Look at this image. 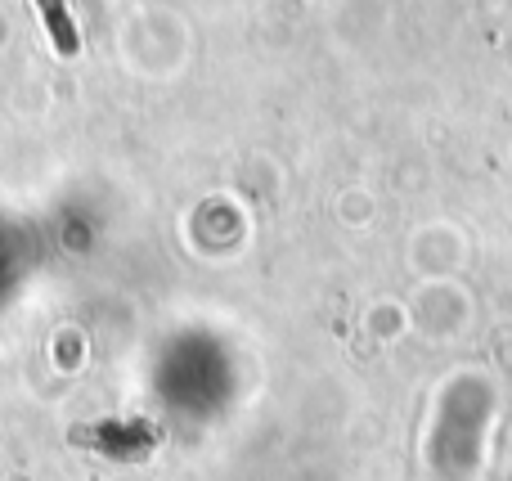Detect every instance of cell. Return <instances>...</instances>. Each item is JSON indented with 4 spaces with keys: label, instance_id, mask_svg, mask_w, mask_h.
I'll return each instance as SVG.
<instances>
[{
    "label": "cell",
    "instance_id": "1",
    "mask_svg": "<svg viewBox=\"0 0 512 481\" xmlns=\"http://www.w3.org/2000/svg\"><path fill=\"white\" fill-rule=\"evenodd\" d=\"M36 5H41L45 32H50L54 50H59V54H77L81 50V36H77V23H72L68 5H63V0H36Z\"/></svg>",
    "mask_w": 512,
    "mask_h": 481
}]
</instances>
